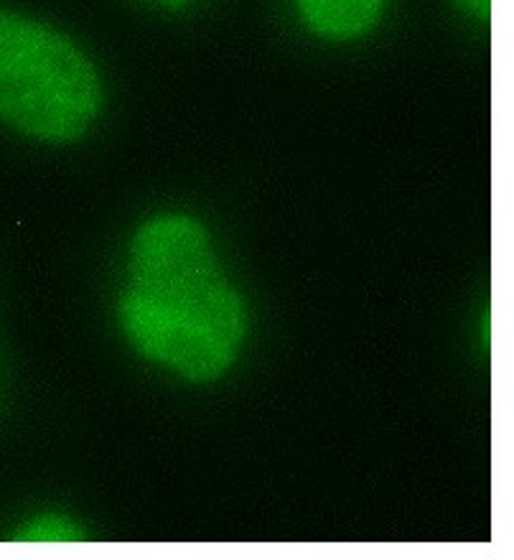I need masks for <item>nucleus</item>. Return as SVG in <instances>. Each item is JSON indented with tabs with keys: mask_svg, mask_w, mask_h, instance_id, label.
<instances>
[{
	"mask_svg": "<svg viewBox=\"0 0 514 560\" xmlns=\"http://www.w3.org/2000/svg\"><path fill=\"white\" fill-rule=\"evenodd\" d=\"M118 318L130 345L189 383H212L243 347V299L224 278L212 237L184 214L155 217L130 245Z\"/></svg>",
	"mask_w": 514,
	"mask_h": 560,
	"instance_id": "nucleus-1",
	"label": "nucleus"
},
{
	"mask_svg": "<svg viewBox=\"0 0 514 560\" xmlns=\"http://www.w3.org/2000/svg\"><path fill=\"white\" fill-rule=\"evenodd\" d=\"M100 107L92 61L57 28L0 8V120L44 143H72Z\"/></svg>",
	"mask_w": 514,
	"mask_h": 560,
	"instance_id": "nucleus-2",
	"label": "nucleus"
},
{
	"mask_svg": "<svg viewBox=\"0 0 514 560\" xmlns=\"http://www.w3.org/2000/svg\"><path fill=\"white\" fill-rule=\"evenodd\" d=\"M385 0H299V11L311 31L318 36L347 38L362 36L375 26Z\"/></svg>",
	"mask_w": 514,
	"mask_h": 560,
	"instance_id": "nucleus-3",
	"label": "nucleus"
},
{
	"mask_svg": "<svg viewBox=\"0 0 514 560\" xmlns=\"http://www.w3.org/2000/svg\"><path fill=\"white\" fill-rule=\"evenodd\" d=\"M15 542H31V546H77L87 540L80 527L69 523L65 517H38L34 523L23 525L19 535H13Z\"/></svg>",
	"mask_w": 514,
	"mask_h": 560,
	"instance_id": "nucleus-4",
	"label": "nucleus"
},
{
	"mask_svg": "<svg viewBox=\"0 0 514 560\" xmlns=\"http://www.w3.org/2000/svg\"><path fill=\"white\" fill-rule=\"evenodd\" d=\"M458 5L464 8V11H469L471 15H477V19H489L492 15V0H456Z\"/></svg>",
	"mask_w": 514,
	"mask_h": 560,
	"instance_id": "nucleus-5",
	"label": "nucleus"
},
{
	"mask_svg": "<svg viewBox=\"0 0 514 560\" xmlns=\"http://www.w3.org/2000/svg\"><path fill=\"white\" fill-rule=\"evenodd\" d=\"M163 3H182V0H163Z\"/></svg>",
	"mask_w": 514,
	"mask_h": 560,
	"instance_id": "nucleus-6",
	"label": "nucleus"
}]
</instances>
